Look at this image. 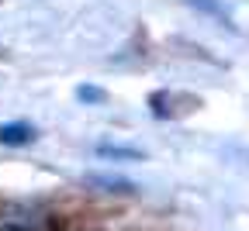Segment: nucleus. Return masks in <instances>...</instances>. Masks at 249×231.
<instances>
[{
  "label": "nucleus",
  "instance_id": "obj_1",
  "mask_svg": "<svg viewBox=\"0 0 249 231\" xmlns=\"http://www.w3.org/2000/svg\"><path fill=\"white\" fill-rule=\"evenodd\" d=\"M87 183L93 190H104V193H139L135 180L118 176V173H87Z\"/></svg>",
  "mask_w": 249,
  "mask_h": 231
},
{
  "label": "nucleus",
  "instance_id": "obj_2",
  "mask_svg": "<svg viewBox=\"0 0 249 231\" xmlns=\"http://www.w3.org/2000/svg\"><path fill=\"white\" fill-rule=\"evenodd\" d=\"M28 142H35V128H31L28 121H11V124H0V145H28Z\"/></svg>",
  "mask_w": 249,
  "mask_h": 231
},
{
  "label": "nucleus",
  "instance_id": "obj_3",
  "mask_svg": "<svg viewBox=\"0 0 249 231\" xmlns=\"http://www.w3.org/2000/svg\"><path fill=\"white\" fill-rule=\"evenodd\" d=\"M97 155H101V159H128V162H139V159H142V148H128V145H97Z\"/></svg>",
  "mask_w": 249,
  "mask_h": 231
},
{
  "label": "nucleus",
  "instance_id": "obj_4",
  "mask_svg": "<svg viewBox=\"0 0 249 231\" xmlns=\"http://www.w3.org/2000/svg\"><path fill=\"white\" fill-rule=\"evenodd\" d=\"M194 7H201L204 14H214V17H225V7L218 4V0H191Z\"/></svg>",
  "mask_w": 249,
  "mask_h": 231
},
{
  "label": "nucleus",
  "instance_id": "obj_5",
  "mask_svg": "<svg viewBox=\"0 0 249 231\" xmlns=\"http://www.w3.org/2000/svg\"><path fill=\"white\" fill-rule=\"evenodd\" d=\"M76 97H80V100H93V104L104 100V93H101L97 86H80V90H76Z\"/></svg>",
  "mask_w": 249,
  "mask_h": 231
}]
</instances>
